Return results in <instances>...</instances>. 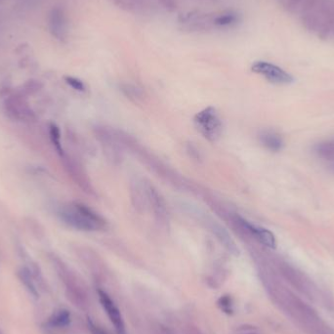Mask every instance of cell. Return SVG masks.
<instances>
[{"instance_id": "cell-1", "label": "cell", "mask_w": 334, "mask_h": 334, "mask_svg": "<svg viewBox=\"0 0 334 334\" xmlns=\"http://www.w3.org/2000/svg\"><path fill=\"white\" fill-rule=\"evenodd\" d=\"M295 16L306 31L334 41V0H305Z\"/></svg>"}, {"instance_id": "cell-2", "label": "cell", "mask_w": 334, "mask_h": 334, "mask_svg": "<svg viewBox=\"0 0 334 334\" xmlns=\"http://www.w3.org/2000/svg\"><path fill=\"white\" fill-rule=\"evenodd\" d=\"M59 215L67 225L79 231L92 232L105 227V220L91 208L81 203L64 207Z\"/></svg>"}, {"instance_id": "cell-3", "label": "cell", "mask_w": 334, "mask_h": 334, "mask_svg": "<svg viewBox=\"0 0 334 334\" xmlns=\"http://www.w3.org/2000/svg\"><path fill=\"white\" fill-rule=\"evenodd\" d=\"M194 123L198 132L209 142L218 141L222 135V120L213 106H207L198 113L194 118Z\"/></svg>"}, {"instance_id": "cell-4", "label": "cell", "mask_w": 334, "mask_h": 334, "mask_svg": "<svg viewBox=\"0 0 334 334\" xmlns=\"http://www.w3.org/2000/svg\"><path fill=\"white\" fill-rule=\"evenodd\" d=\"M251 71L259 76L265 77L273 84L287 85L293 82V76L281 67L270 62L257 61L251 66Z\"/></svg>"}, {"instance_id": "cell-5", "label": "cell", "mask_w": 334, "mask_h": 334, "mask_svg": "<svg viewBox=\"0 0 334 334\" xmlns=\"http://www.w3.org/2000/svg\"><path fill=\"white\" fill-rule=\"evenodd\" d=\"M98 296H99L100 303L102 305L107 318L110 320L112 324L114 325L117 333L126 334L125 323H124V320H123L122 313H121L119 307L112 300V298L106 294L105 291L99 290Z\"/></svg>"}, {"instance_id": "cell-6", "label": "cell", "mask_w": 334, "mask_h": 334, "mask_svg": "<svg viewBox=\"0 0 334 334\" xmlns=\"http://www.w3.org/2000/svg\"><path fill=\"white\" fill-rule=\"evenodd\" d=\"M240 223L243 225V228L246 229L249 233H251L252 236L255 237L256 240H258L259 243L264 244L267 247L275 248V246H276L275 237L271 231H269L268 229L254 225V224L244 220L243 218H240Z\"/></svg>"}, {"instance_id": "cell-7", "label": "cell", "mask_w": 334, "mask_h": 334, "mask_svg": "<svg viewBox=\"0 0 334 334\" xmlns=\"http://www.w3.org/2000/svg\"><path fill=\"white\" fill-rule=\"evenodd\" d=\"M209 228L211 230L213 234L216 236V238L219 240V242L222 243L225 248L229 250L232 254L238 255L239 254V248L236 245L235 242L233 241L232 237L229 235L227 230L223 228L221 225L216 223L215 221H211L209 224Z\"/></svg>"}, {"instance_id": "cell-8", "label": "cell", "mask_w": 334, "mask_h": 334, "mask_svg": "<svg viewBox=\"0 0 334 334\" xmlns=\"http://www.w3.org/2000/svg\"><path fill=\"white\" fill-rule=\"evenodd\" d=\"M259 140L261 144L271 152H280L284 148L283 138L274 131H262L259 135Z\"/></svg>"}, {"instance_id": "cell-9", "label": "cell", "mask_w": 334, "mask_h": 334, "mask_svg": "<svg viewBox=\"0 0 334 334\" xmlns=\"http://www.w3.org/2000/svg\"><path fill=\"white\" fill-rule=\"evenodd\" d=\"M50 26H51V31L57 38L59 39L64 38L66 31V24H65L64 15L60 10H54L52 12Z\"/></svg>"}, {"instance_id": "cell-10", "label": "cell", "mask_w": 334, "mask_h": 334, "mask_svg": "<svg viewBox=\"0 0 334 334\" xmlns=\"http://www.w3.org/2000/svg\"><path fill=\"white\" fill-rule=\"evenodd\" d=\"M315 152L319 158L334 161V142H321L316 145Z\"/></svg>"}, {"instance_id": "cell-11", "label": "cell", "mask_w": 334, "mask_h": 334, "mask_svg": "<svg viewBox=\"0 0 334 334\" xmlns=\"http://www.w3.org/2000/svg\"><path fill=\"white\" fill-rule=\"evenodd\" d=\"M71 321V315L68 311L61 310L57 312L53 317L49 319V324L56 327H64L67 326Z\"/></svg>"}, {"instance_id": "cell-12", "label": "cell", "mask_w": 334, "mask_h": 334, "mask_svg": "<svg viewBox=\"0 0 334 334\" xmlns=\"http://www.w3.org/2000/svg\"><path fill=\"white\" fill-rule=\"evenodd\" d=\"M19 277L20 280L22 281V283L24 284V286L28 289V290L31 292V294L34 296V297H37L38 293H37V289L35 288L34 286V283L32 281V276H31V273L28 269L24 268L22 269L20 272H19Z\"/></svg>"}, {"instance_id": "cell-13", "label": "cell", "mask_w": 334, "mask_h": 334, "mask_svg": "<svg viewBox=\"0 0 334 334\" xmlns=\"http://www.w3.org/2000/svg\"><path fill=\"white\" fill-rule=\"evenodd\" d=\"M238 21H239V17L237 13L228 12V13H224L222 15L216 17V19L214 20V23H215V25L220 26V27H229V26L237 24Z\"/></svg>"}, {"instance_id": "cell-14", "label": "cell", "mask_w": 334, "mask_h": 334, "mask_svg": "<svg viewBox=\"0 0 334 334\" xmlns=\"http://www.w3.org/2000/svg\"><path fill=\"white\" fill-rule=\"evenodd\" d=\"M49 133H50L51 141H52L53 145L55 146L57 152H59L60 154H63V153H64V150H63V147H62L61 133H60V129H59V127H58L56 124L51 123V124H50V130H49Z\"/></svg>"}, {"instance_id": "cell-15", "label": "cell", "mask_w": 334, "mask_h": 334, "mask_svg": "<svg viewBox=\"0 0 334 334\" xmlns=\"http://www.w3.org/2000/svg\"><path fill=\"white\" fill-rule=\"evenodd\" d=\"M305 0H279L282 7L290 14L296 15Z\"/></svg>"}, {"instance_id": "cell-16", "label": "cell", "mask_w": 334, "mask_h": 334, "mask_svg": "<svg viewBox=\"0 0 334 334\" xmlns=\"http://www.w3.org/2000/svg\"><path fill=\"white\" fill-rule=\"evenodd\" d=\"M65 80L66 82L74 89H76L77 91L83 92L85 90V85L84 83L78 79V78H76V77H73V76H66L65 77Z\"/></svg>"}, {"instance_id": "cell-17", "label": "cell", "mask_w": 334, "mask_h": 334, "mask_svg": "<svg viewBox=\"0 0 334 334\" xmlns=\"http://www.w3.org/2000/svg\"><path fill=\"white\" fill-rule=\"evenodd\" d=\"M219 306L221 307V309L223 311H225L226 313H231L233 312V303H232V299L228 297V296H225L223 298H221L219 300Z\"/></svg>"}, {"instance_id": "cell-18", "label": "cell", "mask_w": 334, "mask_h": 334, "mask_svg": "<svg viewBox=\"0 0 334 334\" xmlns=\"http://www.w3.org/2000/svg\"><path fill=\"white\" fill-rule=\"evenodd\" d=\"M123 92L129 96V97H138L141 93L139 92V90L137 89L136 87L134 86H131V85H125L123 88H122Z\"/></svg>"}, {"instance_id": "cell-19", "label": "cell", "mask_w": 334, "mask_h": 334, "mask_svg": "<svg viewBox=\"0 0 334 334\" xmlns=\"http://www.w3.org/2000/svg\"><path fill=\"white\" fill-rule=\"evenodd\" d=\"M89 328H90L91 334H109L107 333L106 330H104L102 327L96 325L91 320H89Z\"/></svg>"}, {"instance_id": "cell-20", "label": "cell", "mask_w": 334, "mask_h": 334, "mask_svg": "<svg viewBox=\"0 0 334 334\" xmlns=\"http://www.w3.org/2000/svg\"><path fill=\"white\" fill-rule=\"evenodd\" d=\"M331 169H332V171L334 172V163L331 165Z\"/></svg>"}]
</instances>
